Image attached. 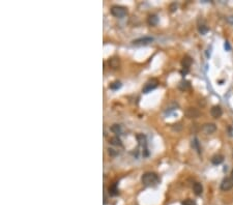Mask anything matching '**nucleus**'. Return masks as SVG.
<instances>
[{"instance_id": "f257e3e1", "label": "nucleus", "mask_w": 233, "mask_h": 205, "mask_svg": "<svg viewBox=\"0 0 233 205\" xmlns=\"http://www.w3.org/2000/svg\"><path fill=\"white\" fill-rule=\"evenodd\" d=\"M141 181L146 187H154L160 182V178L154 172H146L142 175Z\"/></svg>"}, {"instance_id": "f03ea898", "label": "nucleus", "mask_w": 233, "mask_h": 205, "mask_svg": "<svg viewBox=\"0 0 233 205\" xmlns=\"http://www.w3.org/2000/svg\"><path fill=\"white\" fill-rule=\"evenodd\" d=\"M111 14L116 18H123L128 14V9L125 6L120 5H113L111 8Z\"/></svg>"}, {"instance_id": "7ed1b4c3", "label": "nucleus", "mask_w": 233, "mask_h": 205, "mask_svg": "<svg viewBox=\"0 0 233 205\" xmlns=\"http://www.w3.org/2000/svg\"><path fill=\"white\" fill-rule=\"evenodd\" d=\"M157 85H159V81H157V79H150V80L147 81L146 84L144 85V87L142 89V92L148 93L151 90H154V89L157 88Z\"/></svg>"}, {"instance_id": "20e7f679", "label": "nucleus", "mask_w": 233, "mask_h": 205, "mask_svg": "<svg viewBox=\"0 0 233 205\" xmlns=\"http://www.w3.org/2000/svg\"><path fill=\"white\" fill-rule=\"evenodd\" d=\"M184 115H186L188 118H190V119H196V118H198L201 115V112L197 109V108L190 107L184 111Z\"/></svg>"}, {"instance_id": "39448f33", "label": "nucleus", "mask_w": 233, "mask_h": 205, "mask_svg": "<svg viewBox=\"0 0 233 205\" xmlns=\"http://www.w3.org/2000/svg\"><path fill=\"white\" fill-rule=\"evenodd\" d=\"M154 40V37H139L137 40H133V45L134 46H146L149 45L150 43H152Z\"/></svg>"}, {"instance_id": "423d86ee", "label": "nucleus", "mask_w": 233, "mask_h": 205, "mask_svg": "<svg viewBox=\"0 0 233 205\" xmlns=\"http://www.w3.org/2000/svg\"><path fill=\"white\" fill-rule=\"evenodd\" d=\"M221 190L224 191V192H227V191H230L233 187V178L232 177H226L223 179L222 183H221Z\"/></svg>"}, {"instance_id": "0eeeda50", "label": "nucleus", "mask_w": 233, "mask_h": 205, "mask_svg": "<svg viewBox=\"0 0 233 205\" xmlns=\"http://www.w3.org/2000/svg\"><path fill=\"white\" fill-rule=\"evenodd\" d=\"M202 132L206 135H212L217 131V125L215 123H204L202 125Z\"/></svg>"}, {"instance_id": "6e6552de", "label": "nucleus", "mask_w": 233, "mask_h": 205, "mask_svg": "<svg viewBox=\"0 0 233 205\" xmlns=\"http://www.w3.org/2000/svg\"><path fill=\"white\" fill-rule=\"evenodd\" d=\"M210 114L213 118H220L223 114V110L220 106H213L210 109Z\"/></svg>"}, {"instance_id": "1a4fd4ad", "label": "nucleus", "mask_w": 233, "mask_h": 205, "mask_svg": "<svg viewBox=\"0 0 233 205\" xmlns=\"http://www.w3.org/2000/svg\"><path fill=\"white\" fill-rule=\"evenodd\" d=\"M192 63H193V59L190 56H188V55L184 56L183 60H181V66H183V69H189L192 66Z\"/></svg>"}, {"instance_id": "9d476101", "label": "nucleus", "mask_w": 233, "mask_h": 205, "mask_svg": "<svg viewBox=\"0 0 233 205\" xmlns=\"http://www.w3.org/2000/svg\"><path fill=\"white\" fill-rule=\"evenodd\" d=\"M193 191L196 196H201L203 193V187L200 182H195L193 184Z\"/></svg>"}, {"instance_id": "9b49d317", "label": "nucleus", "mask_w": 233, "mask_h": 205, "mask_svg": "<svg viewBox=\"0 0 233 205\" xmlns=\"http://www.w3.org/2000/svg\"><path fill=\"white\" fill-rule=\"evenodd\" d=\"M108 192L110 196H117L118 195V187H117V183H112L111 185H109L108 187Z\"/></svg>"}, {"instance_id": "f8f14e48", "label": "nucleus", "mask_w": 233, "mask_h": 205, "mask_svg": "<svg viewBox=\"0 0 233 205\" xmlns=\"http://www.w3.org/2000/svg\"><path fill=\"white\" fill-rule=\"evenodd\" d=\"M147 23H148L150 26H155L159 23V17L155 15V14L149 15L148 18H147Z\"/></svg>"}, {"instance_id": "ddd939ff", "label": "nucleus", "mask_w": 233, "mask_h": 205, "mask_svg": "<svg viewBox=\"0 0 233 205\" xmlns=\"http://www.w3.org/2000/svg\"><path fill=\"white\" fill-rule=\"evenodd\" d=\"M223 162H224V156H223L222 154H215L212 159V163L213 165H220Z\"/></svg>"}, {"instance_id": "4468645a", "label": "nucleus", "mask_w": 233, "mask_h": 205, "mask_svg": "<svg viewBox=\"0 0 233 205\" xmlns=\"http://www.w3.org/2000/svg\"><path fill=\"white\" fill-rule=\"evenodd\" d=\"M109 142H110V144H112L113 146H119V147L122 146V142H121V140L118 138V137H112V138H110V140H109Z\"/></svg>"}, {"instance_id": "2eb2a0df", "label": "nucleus", "mask_w": 233, "mask_h": 205, "mask_svg": "<svg viewBox=\"0 0 233 205\" xmlns=\"http://www.w3.org/2000/svg\"><path fill=\"white\" fill-rule=\"evenodd\" d=\"M111 131H112L114 134H116V135H121V134H122V127H121L120 124L115 123V124H113L112 127H111Z\"/></svg>"}, {"instance_id": "dca6fc26", "label": "nucleus", "mask_w": 233, "mask_h": 205, "mask_svg": "<svg viewBox=\"0 0 233 205\" xmlns=\"http://www.w3.org/2000/svg\"><path fill=\"white\" fill-rule=\"evenodd\" d=\"M178 87H179V89H180V90L184 91V90H186V89H189V88L191 87V84H190V82H189V81L183 80V81L180 82V83H179Z\"/></svg>"}, {"instance_id": "f3484780", "label": "nucleus", "mask_w": 233, "mask_h": 205, "mask_svg": "<svg viewBox=\"0 0 233 205\" xmlns=\"http://www.w3.org/2000/svg\"><path fill=\"white\" fill-rule=\"evenodd\" d=\"M137 140H138V142H139L140 145L144 146L145 148H146V137H145L144 135H143V134L137 135Z\"/></svg>"}, {"instance_id": "a211bd4d", "label": "nucleus", "mask_w": 233, "mask_h": 205, "mask_svg": "<svg viewBox=\"0 0 233 205\" xmlns=\"http://www.w3.org/2000/svg\"><path fill=\"white\" fill-rule=\"evenodd\" d=\"M120 87H121V82L119 81H114L110 84V86H109V88L112 89V90H118Z\"/></svg>"}, {"instance_id": "6ab92c4d", "label": "nucleus", "mask_w": 233, "mask_h": 205, "mask_svg": "<svg viewBox=\"0 0 233 205\" xmlns=\"http://www.w3.org/2000/svg\"><path fill=\"white\" fill-rule=\"evenodd\" d=\"M198 31H199V33H201V34H206V33L209 31V28L207 27L206 25H199L198 26Z\"/></svg>"}, {"instance_id": "aec40b11", "label": "nucleus", "mask_w": 233, "mask_h": 205, "mask_svg": "<svg viewBox=\"0 0 233 205\" xmlns=\"http://www.w3.org/2000/svg\"><path fill=\"white\" fill-rule=\"evenodd\" d=\"M109 64H110L113 69H116V67H118V66H119V60L116 58H112L109 60Z\"/></svg>"}, {"instance_id": "412c9836", "label": "nucleus", "mask_w": 233, "mask_h": 205, "mask_svg": "<svg viewBox=\"0 0 233 205\" xmlns=\"http://www.w3.org/2000/svg\"><path fill=\"white\" fill-rule=\"evenodd\" d=\"M192 146H193L194 148H195L199 153L201 152V148H200V146H199V142H198V139H197V138H195V139L193 140V141H192Z\"/></svg>"}, {"instance_id": "4be33fe9", "label": "nucleus", "mask_w": 233, "mask_h": 205, "mask_svg": "<svg viewBox=\"0 0 233 205\" xmlns=\"http://www.w3.org/2000/svg\"><path fill=\"white\" fill-rule=\"evenodd\" d=\"M181 205H197V204H196V202L194 201V200L186 199V200H183V201L181 202Z\"/></svg>"}, {"instance_id": "5701e85b", "label": "nucleus", "mask_w": 233, "mask_h": 205, "mask_svg": "<svg viewBox=\"0 0 233 205\" xmlns=\"http://www.w3.org/2000/svg\"><path fill=\"white\" fill-rule=\"evenodd\" d=\"M108 153L112 156L118 155V151H116L115 149H113V148H108Z\"/></svg>"}, {"instance_id": "b1692460", "label": "nucleus", "mask_w": 233, "mask_h": 205, "mask_svg": "<svg viewBox=\"0 0 233 205\" xmlns=\"http://www.w3.org/2000/svg\"><path fill=\"white\" fill-rule=\"evenodd\" d=\"M227 132H228V135H229L230 137H233V127H228V129H227Z\"/></svg>"}, {"instance_id": "393cba45", "label": "nucleus", "mask_w": 233, "mask_h": 205, "mask_svg": "<svg viewBox=\"0 0 233 205\" xmlns=\"http://www.w3.org/2000/svg\"><path fill=\"white\" fill-rule=\"evenodd\" d=\"M176 8H177V4L176 3H172L171 5H170V11H171L172 13H173V11H175Z\"/></svg>"}, {"instance_id": "a878e982", "label": "nucleus", "mask_w": 233, "mask_h": 205, "mask_svg": "<svg viewBox=\"0 0 233 205\" xmlns=\"http://www.w3.org/2000/svg\"><path fill=\"white\" fill-rule=\"evenodd\" d=\"M227 22L229 23V24H231V25H233V16H229V17H227Z\"/></svg>"}, {"instance_id": "bb28decb", "label": "nucleus", "mask_w": 233, "mask_h": 205, "mask_svg": "<svg viewBox=\"0 0 233 205\" xmlns=\"http://www.w3.org/2000/svg\"><path fill=\"white\" fill-rule=\"evenodd\" d=\"M225 49H226L227 51H230V50H231V46H230V44L228 42L225 43Z\"/></svg>"}, {"instance_id": "cd10ccee", "label": "nucleus", "mask_w": 233, "mask_h": 205, "mask_svg": "<svg viewBox=\"0 0 233 205\" xmlns=\"http://www.w3.org/2000/svg\"><path fill=\"white\" fill-rule=\"evenodd\" d=\"M230 177L233 178V169H232V171H231V176H230Z\"/></svg>"}]
</instances>
